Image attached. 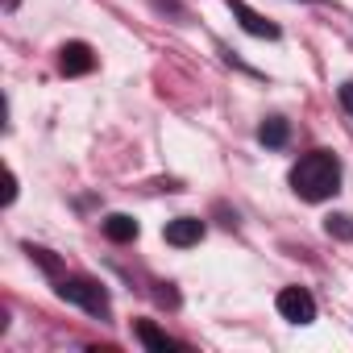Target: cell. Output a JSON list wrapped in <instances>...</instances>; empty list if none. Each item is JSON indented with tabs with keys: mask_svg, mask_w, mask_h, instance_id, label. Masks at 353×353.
<instances>
[{
	"mask_svg": "<svg viewBox=\"0 0 353 353\" xmlns=\"http://www.w3.org/2000/svg\"><path fill=\"white\" fill-rule=\"evenodd\" d=\"M137 336H141V345H145V349H154V353H170V349H179V345H174L158 324H150V320H137Z\"/></svg>",
	"mask_w": 353,
	"mask_h": 353,
	"instance_id": "7",
	"label": "cell"
},
{
	"mask_svg": "<svg viewBox=\"0 0 353 353\" xmlns=\"http://www.w3.org/2000/svg\"><path fill=\"white\" fill-rule=\"evenodd\" d=\"M328 233H349V216H328Z\"/></svg>",
	"mask_w": 353,
	"mask_h": 353,
	"instance_id": "10",
	"label": "cell"
},
{
	"mask_svg": "<svg viewBox=\"0 0 353 353\" xmlns=\"http://www.w3.org/2000/svg\"><path fill=\"white\" fill-rule=\"evenodd\" d=\"M59 295L71 299V303H79V307L92 312V316H108V295H104V287L92 283V279H63V283H59Z\"/></svg>",
	"mask_w": 353,
	"mask_h": 353,
	"instance_id": "2",
	"label": "cell"
},
{
	"mask_svg": "<svg viewBox=\"0 0 353 353\" xmlns=\"http://www.w3.org/2000/svg\"><path fill=\"white\" fill-rule=\"evenodd\" d=\"M200 237H204V221H196V216H179V221H170V225H166V241H170V245H179V250L200 245Z\"/></svg>",
	"mask_w": 353,
	"mask_h": 353,
	"instance_id": "6",
	"label": "cell"
},
{
	"mask_svg": "<svg viewBox=\"0 0 353 353\" xmlns=\"http://www.w3.org/2000/svg\"><path fill=\"white\" fill-rule=\"evenodd\" d=\"M229 9H233V17L241 21V30H245V34H254V38H279V26H270L262 13H254L245 0H229Z\"/></svg>",
	"mask_w": 353,
	"mask_h": 353,
	"instance_id": "4",
	"label": "cell"
},
{
	"mask_svg": "<svg viewBox=\"0 0 353 353\" xmlns=\"http://www.w3.org/2000/svg\"><path fill=\"white\" fill-rule=\"evenodd\" d=\"M104 233H108V241H133L141 229H137V221H133V216H125V212H112V216L104 221Z\"/></svg>",
	"mask_w": 353,
	"mask_h": 353,
	"instance_id": "9",
	"label": "cell"
},
{
	"mask_svg": "<svg viewBox=\"0 0 353 353\" xmlns=\"http://www.w3.org/2000/svg\"><path fill=\"white\" fill-rule=\"evenodd\" d=\"M59 67H63V75H88V71L96 67L92 46H83V42H67V46L59 50Z\"/></svg>",
	"mask_w": 353,
	"mask_h": 353,
	"instance_id": "5",
	"label": "cell"
},
{
	"mask_svg": "<svg viewBox=\"0 0 353 353\" xmlns=\"http://www.w3.org/2000/svg\"><path fill=\"white\" fill-rule=\"evenodd\" d=\"M279 316L291 324H312L316 320V299L303 287H283L279 291Z\"/></svg>",
	"mask_w": 353,
	"mask_h": 353,
	"instance_id": "3",
	"label": "cell"
},
{
	"mask_svg": "<svg viewBox=\"0 0 353 353\" xmlns=\"http://www.w3.org/2000/svg\"><path fill=\"white\" fill-rule=\"evenodd\" d=\"M287 137H291V125H287L283 117H270V121H262V129H258V141L270 145V150L287 145Z\"/></svg>",
	"mask_w": 353,
	"mask_h": 353,
	"instance_id": "8",
	"label": "cell"
},
{
	"mask_svg": "<svg viewBox=\"0 0 353 353\" xmlns=\"http://www.w3.org/2000/svg\"><path fill=\"white\" fill-rule=\"evenodd\" d=\"M291 188H295V196H303L312 204L336 196V188H341V162L332 154H324V150L303 154L295 162V170H291Z\"/></svg>",
	"mask_w": 353,
	"mask_h": 353,
	"instance_id": "1",
	"label": "cell"
},
{
	"mask_svg": "<svg viewBox=\"0 0 353 353\" xmlns=\"http://www.w3.org/2000/svg\"><path fill=\"white\" fill-rule=\"evenodd\" d=\"M341 104H345V112H353V83L341 88Z\"/></svg>",
	"mask_w": 353,
	"mask_h": 353,
	"instance_id": "11",
	"label": "cell"
}]
</instances>
